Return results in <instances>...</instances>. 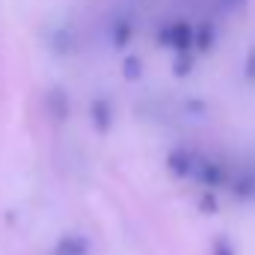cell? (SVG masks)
Wrapping results in <instances>:
<instances>
[{"label":"cell","instance_id":"6da1fadb","mask_svg":"<svg viewBox=\"0 0 255 255\" xmlns=\"http://www.w3.org/2000/svg\"><path fill=\"white\" fill-rule=\"evenodd\" d=\"M193 36H196V27L190 21H172V24L160 27L157 42L163 48H172L175 54H181V51H193Z\"/></svg>","mask_w":255,"mask_h":255},{"label":"cell","instance_id":"7a4b0ae2","mask_svg":"<svg viewBox=\"0 0 255 255\" xmlns=\"http://www.w3.org/2000/svg\"><path fill=\"white\" fill-rule=\"evenodd\" d=\"M193 178H196L205 190H217V187H226V184H229V172H226V166L217 163V160H208V157H199V160H196V172H193Z\"/></svg>","mask_w":255,"mask_h":255},{"label":"cell","instance_id":"3957f363","mask_svg":"<svg viewBox=\"0 0 255 255\" xmlns=\"http://www.w3.org/2000/svg\"><path fill=\"white\" fill-rule=\"evenodd\" d=\"M196 154L187 151V148H175V151H169L166 154V169L175 175V178H193V172H196Z\"/></svg>","mask_w":255,"mask_h":255},{"label":"cell","instance_id":"277c9868","mask_svg":"<svg viewBox=\"0 0 255 255\" xmlns=\"http://www.w3.org/2000/svg\"><path fill=\"white\" fill-rule=\"evenodd\" d=\"M89 119H92V128L98 133H107L113 128V104L107 98H95L89 104Z\"/></svg>","mask_w":255,"mask_h":255},{"label":"cell","instance_id":"5b68a950","mask_svg":"<svg viewBox=\"0 0 255 255\" xmlns=\"http://www.w3.org/2000/svg\"><path fill=\"white\" fill-rule=\"evenodd\" d=\"M217 45V27L214 21H199L196 24V36H193V51L196 54H208Z\"/></svg>","mask_w":255,"mask_h":255},{"label":"cell","instance_id":"8992f818","mask_svg":"<svg viewBox=\"0 0 255 255\" xmlns=\"http://www.w3.org/2000/svg\"><path fill=\"white\" fill-rule=\"evenodd\" d=\"M89 253V241L83 235H63L54 247V255H86Z\"/></svg>","mask_w":255,"mask_h":255},{"label":"cell","instance_id":"52a82bcc","mask_svg":"<svg viewBox=\"0 0 255 255\" xmlns=\"http://www.w3.org/2000/svg\"><path fill=\"white\" fill-rule=\"evenodd\" d=\"M133 39V24H130V18H116L113 21V27H110V42H113V48L116 51H122V48H128V42Z\"/></svg>","mask_w":255,"mask_h":255},{"label":"cell","instance_id":"ba28073f","mask_svg":"<svg viewBox=\"0 0 255 255\" xmlns=\"http://www.w3.org/2000/svg\"><path fill=\"white\" fill-rule=\"evenodd\" d=\"M45 110H48L57 122H63L65 116H68V95H65L63 89H51V92L45 95Z\"/></svg>","mask_w":255,"mask_h":255},{"label":"cell","instance_id":"9c48e42d","mask_svg":"<svg viewBox=\"0 0 255 255\" xmlns=\"http://www.w3.org/2000/svg\"><path fill=\"white\" fill-rule=\"evenodd\" d=\"M232 184V193L238 196V199H253L255 196V175H238L235 181H229Z\"/></svg>","mask_w":255,"mask_h":255},{"label":"cell","instance_id":"30bf717a","mask_svg":"<svg viewBox=\"0 0 255 255\" xmlns=\"http://www.w3.org/2000/svg\"><path fill=\"white\" fill-rule=\"evenodd\" d=\"M193 63H196L193 51H181V54H175V63H172V71H175V77H187V74L193 71Z\"/></svg>","mask_w":255,"mask_h":255},{"label":"cell","instance_id":"8fae6325","mask_svg":"<svg viewBox=\"0 0 255 255\" xmlns=\"http://www.w3.org/2000/svg\"><path fill=\"white\" fill-rule=\"evenodd\" d=\"M122 77L125 80H139L142 77V60L139 57H125V63H122Z\"/></svg>","mask_w":255,"mask_h":255},{"label":"cell","instance_id":"7c38bea8","mask_svg":"<svg viewBox=\"0 0 255 255\" xmlns=\"http://www.w3.org/2000/svg\"><path fill=\"white\" fill-rule=\"evenodd\" d=\"M71 42H74V36H71V30H60V33L54 36V51H57V54H68V51L74 48Z\"/></svg>","mask_w":255,"mask_h":255},{"label":"cell","instance_id":"4fadbf2b","mask_svg":"<svg viewBox=\"0 0 255 255\" xmlns=\"http://www.w3.org/2000/svg\"><path fill=\"white\" fill-rule=\"evenodd\" d=\"M199 211H202V214H217V196L211 190H205L199 196Z\"/></svg>","mask_w":255,"mask_h":255},{"label":"cell","instance_id":"5bb4252c","mask_svg":"<svg viewBox=\"0 0 255 255\" xmlns=\"http://www.w3.org/2000/svg\"><path fill=\"white\" fill-rule=\"evenodd\" d=\"M211 255H235V247H232L226 238H217L214 247H211Z\"/></svg>","mask_w":255,"mask_h":255},{"label":"cell","instance_id":"9a60e30c","mask_svg":"<svg viewBox=\"0 0 255 255\" xmlns=\"http://www.w3.org/2000/svg\"><path fill=\"white\" fill-rule=\"evenodd\" d=\"M244 77H247V83H255V48L250 51V57H247V65H244Z\"/></svg>","mask_w":255,"mask_h":255}]
</instances>
